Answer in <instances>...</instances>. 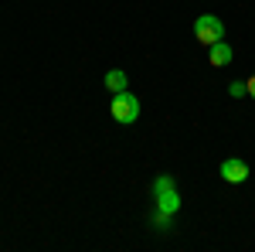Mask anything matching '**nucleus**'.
I'll return each instance as SVG.
<instances>
[{"label": "nucleus", "instance_id": "0eeeda50", "mask_svg": "<svg viewBox=\"0 0 255 252\" xmlns=\"http://www.w3.org/2000/svg\"><path fill=\"white\" fill-rule=\"evenodd\" d=\"M228 92H232V99H242V96H249V85H245V82H232Z\"/></svg>", "mask_w": 255, "mask_h": 252}, {"label": "nucleus", "instance_id": "f03ea898", "mask_svg": "<svg viewBox=\"0 0 255 252\" xmlns=\"http://www.w3.org/2000/svg\"><path fill=\"white\" fill-rule=\"evenodd\" d=\"M109 113H113L116 123L129 126V123H136V119H139V99L133 96V92H116V96H113V106H109Z\"/></svg>", "mask_w": 255, "mask_h": 252}, {"label": "nucleus", "instance_id": "423d86ee", "mask_svg": "<svg viewBox=\"0 0 255 252\" xmlns=\"http://www.w3.org/2000/svg\"><path fill=\"white\" fill-rule=\"evenodd\" d=\"M106 89L116 96V92H126V72H119V68H113V72H106Z\"/></svg>", "mask_w": 255, "mask_h": 252}, {"label": "nucleus", "instance_id": "f257e3e1", "mask_svg": "<svg viewBox=\"0 0 255 252\" xmlns=\"http://www.w3.org/2000/svg\"><path fill=\"white\" fill-rule=\"evenodd\" d=\"M153 194H157V212H163V215L180 212V194H177V188H174V177L160 174L157 181H153Z\"/></svg>", "mask_w": 255, "mask_h": 252}, {"label": "nucleus", "instance_id": "20e7f679", "mask_svg": "<svg viewBox=\"0 0 255 252\" xmlns=\"http://www.w3.org/2000/svg\"><path fill=\"white\" fill-rule=\"evenodd\" d=\"M245 177H249V164H245V160L228 157V160L221 164V181H228V184H242Z\"/></svg>", "mask_w": 255, "mask_h": 252}, {"label": "nucleus", "instance_id": "6e6552de", "mask_svg": "<svg viewBox=\"0 0 255 252\" xmlns=\"http://www.w3.org/2000/svg\"><path fill=\"white\" fill-rule=\"evenodd\" d=\"M245 85H249V96H252V99H255V75H252V78H249V82H245Z\"/></svg>", "mask_w": 255, "mask_h": 252}, {"label": "nucleus", "instance_id": "39448f33", "mask_svg": "<svg viewBox=\"0 0 255 252\" xmlns=\"http://www.w3.org/2000/svg\"><path fill=\"white\" fill-rule=\"evenodd\" d=\"M232 58H235V51H232V44H228V41H215V44L208 48V61H211L215 68L232 65Z\"/></svg>", "mask_w": 255, "mask_h": 252}, {"label": "nucleus", "instance_id": "7ed1b4c3", "mask_svg": "<svg viewBox=\"0 0 255 252\" xmlns=\"http://www.w3.org/2000/svg\"><path fill=\"white\" fill-rule=\"evenodd\" d=\"M194 38L201 41V44H215V41H225V20L215 17V14H201V17L194 20Z\"/></svg>", "mask_w": 255, "mask_h": 252}]
</instances>
